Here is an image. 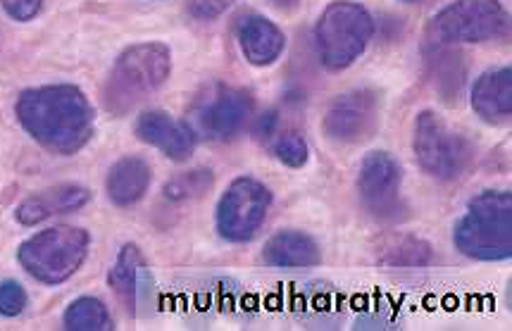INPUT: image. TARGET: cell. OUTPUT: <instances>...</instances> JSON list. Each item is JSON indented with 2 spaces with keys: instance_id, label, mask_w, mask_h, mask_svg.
<instances>
[{
  "instance_id": "obj_1",
  "label": "cell",
  "mask_w": 512,
  "mask_h": 331,
  "mask_svg": "<svg viewBox=\"0 0 512 331\" xmlns=\"http://www.w3.org/2000/svg\"><path fill=\"white\" fill-rule=\"evenodd\" d=\"M17 122L34 141L58 155H74L91 141L96 112L86 93L72 84L27 89L17 96Z\"/></svg>"
},
{
  "instance_id": "obj_2",
  "label": "cell",
  "mask_w": 512,
  "mask_h": 331,
  "mask_svg": "<svg viewBox=\"0 0 512 331\" xmlns=\"http://www.w3.org/2000/svg\"><path fill=\"white\" fill-rule=\"evenodd\" d=\"M172 72V55L165 43L148 41L129 46L115 60L103 89V103L112 115H127L165 84Z\"/></svg>"
},
{
  "instance_id": "obj_3",
  "label": "cell",
  "mask_w": 512,
  "mask_h": 331,
  "mask_svg": "<svg viewBox=\"0 0 512 331\" xmlns=\"http://www.w3.org/2000/svg\"><path fill=\"white\" fill-rule=\"evenodd\" d=\"M455 248L482 262L508 260L512 255V196L508 191H484L472 198L455 224Z\"/></svg>"
},
{
  "instance_id": "obj_4",
  "label": "cell",
  "mask_w": 512,
  "mask_h": 331,
  "mask_svg": "<svg viewBox=\"0 0 512 331\" xmlns=\"http://www.w3.org/2000/svg\"><path fill=\"white\" fill-rule=\"evenodd\" d=\"M89 243L91 239L84 229L60 224L24 241L17 251V260L29 277L55 286L77 274L89 253Z\"/></svg>"
},
{
  "instance_id": "obj_5",
  "label": "cell",
  "mask_w": 512,
  "mask_h": 331,
  "mask_svg": "<svg viewBox=\"0 0 512 331\" xmlns=\"http://www.w3.org/2000/svg\"><path fill=\"white\" fill-rule=\"evenodd\" d=\"M374 36L372 15L353 0H334L324 8L315 29L317 53L332 72L351 67Z\"/></svg>"
},
{
  "instance_id": "obj_6",
  "label": "cell",
  "mask_w": 512,
  "mask_h": 331,
  "mask_svg": "<svg viewBox=\"0 0 512 331\" xmlns=\"http://www.w3.org/2000/svg\"><path fill=\"white\" fill-rule=\"evenodd\" d=\"M412 151L429 177L453 181L467 172L474 160V146L432 110H422L412 129Z\"/></svg>"
},
{
  "instance_id": "obj_7",
  "label": "cell",
  "mask_w": 512,
  "mask_h": 331,
  "mask_svg": "<svg viewBox=\"0 0 512 331\" xmlns=\"http://www.w3.org/2000/svg\"><path fill=\"white\" fill-rule=\"evenodd\" d=\"M508 31V12L498 0H455L429 22L432 46L484 43L501 39Z\"/></svg>"
},
{
  "instance_id": "obj_8",
  "label": "cell",
  "mask_w": 512,
  "mask_h": 331,
  "mask_svg": "<svg viewBox=\"0 0 512 331\" xmlns=\"http://www.w3.org/2000/svg\"><path fill=\"white\" fill-rule=\"evenodd\" d=\"M253 112V96L227 84H210L193 101L189 127L210 141H229L246 127Z\"/></svg>"
},
{
  "instance_id": "obj_9",
  "label": "cell",
  "mask_w": 512,
  "mask_h": 331,
  "mask_svg": "<svg viewBox=\"0 0 512 331\" xmlns=\"http://www.w3.org/2000/svg\"><path fill=\"white\" fill-rule=\"evenodd\" d=\"M272 193L253 177H239L229 184L217 203V231L224 241H251L265 222Z\"/></svg>"
},
{
  "instance_id": "obj_10",
  "label": "cell",
  "mask_w": 512,
  "mask_h": 331,
  "mask_svg": "<svg viewBox=\"0 0 512 331\" xmlns=\"http://www.w3.org/2000/svg\"><path fill=\"white\" fill-rule=\"evenodd\" d=\"M358 193L367 212L379 222H401L408 212L401 198V167L389 153L365 155L358 172Z\"/></svg>"
},
{
  "instance_id": "obj_11",
  "label": "cell",
  "mask_w": 512,
  "mask_h": 331,
  "mask_svg": "<svg viewBox=\"0 0 512 331\" xmlns=\"http://www.w3.org/2000/svg\"><path fill=\"white\" fill-rule=\"evenodd\" d=\"M379 127V96L370 89L343 93L329 105L322 129L336 143H362Z\"/></svg>"
},
{
  "instance_id": "obj_12",
  "label": "cell",
  "mask_w": 512,
  "mask_h": 331,
  "mask_svg": "<svg viewBox=\"0 0 512 331\" xmlns=\"http://www.w3.org/2000/svg\"><path fill=\"white\" fill-rule=\"evenodd\" d=\"M134 131L143 143L158 148L162 155H167V158L174 162L189 160L193 148H196V134H193L189 122L172 120V117L162 110L141 112V115L136 117Z\"/></svg>"
},
{
  "instance_id": "obj_13",
  "label": "cell",
  "mask_w": 512,
  "mask_h": 331,
  "mask_svg": "<svg viewBox=\"0 0 512 331\" xmlns=\"http://www.w3.org/2000/svg\"><path fill=\"white\" fill-rule=\"evenodd\" d=\"M236 41H239L243 58L255 67H267L277 62L286 46L282 29L255 12H248L236 22Z\"/></svg>"
},
{
  "instance_id": "obj_14",
  "label": "cell",
  "mask_w": 512,
  "mask_h": 331,
  "mask_svg": "<svg viewBox=\"0 0 512 331\" xmlns=\"http://www.w3.org/2000/svg\"><path fill=\"white\" fill-rule=\"evenodd\" d=\"M91 201V191L79 184H60L31 196L17 208V222L24 227H34L43 220H51L55 215H67L84 208Z\"/></svg>"
},
{
  "instance_id": "obj_15",
  "label": "cell",
  "mask_w": 512,
  "mask_h": 331,
  "mask_svg": "<svg viewBox=\"0 0 512 331\" xmlns=\"http://www.w3.org/2000/svg\"><path fill=\"white\" fill-rule=\"evenodd\" d=\"M262 262L282 270H305L322 262V251L317 241L305 231L284 229L277 231L262 248Z\"/></svg>"
},
{
  "instance_id": "obj_16",
  "label": "cell",
  "mask_w": 512,
  "mask_h": 331,
  "mask_svg": "<svg viewBox=\"0 0 512 331\" xmlns=\"http://www.w3.org/2000/svg\"><path fill=\"white\" fill-rule=\"evenodd\" d=\"M472 108L489 124H503L512 115V72L496 67L484 72L472 89Z\"/></svg>"
},
{
  "instance_id": "obj_17",
  "label": "cell",
  "mask_w": 512,
  "mask_h": 331,
  "mask_svg": "<svg viewBox=\"0 0 512 331\" xmlns=\"http://www.w3.org/2000/svg\"><path fill=\"white\" fill-rule=\"evenodd\" d=\"M151 186V167L146 160L127 155V158L117 160L108 174V198L120 208L139 203L143 193Z\"/></svg>"
},
{
  "instance_id": "obj_18",
  "label": "cell",
  "mask_w": 512,
  "mask_h": 331,
  "mask_svg": "<svg viewBox=\"0 0 512 331\" xmlns=\"http://www.w3.org/2000/svg\"><path fill=\"white\" fill-rule=\"evenodd\" d=\"M143 265H146V260H143L139 248H136L134 243H127V246L117 253L115 265H112V270L108 274L110 289L117 296V301H120L122 308L127 310V315H134L136 312L139 272L143 270Z\"/></svg>"
},
{
  "instance_id": "obj_19",
  "label": "cell",
  "mask_w": 512,
  "mask_h": 331,
  "mask_svg": "<svg viewBox=\"0 0 512 331\" xmlns=\"http://www.w3.org/2000/svg\"><path fill=\"white\" fill-rule=\"evenodd\" d=\"M432 260V246L417 236H391L379 248V262L391 267H424Z\"/></svg>"
},
{
  "instance_id": "obj_20",
  "label": "cell",
  "mask_w": 512,
  "mask_h": 331,
  "mask_svg": "<svg viewBox=\"0 0 512 331\" xmlns=\"http://www.w3.org/2000/svg\"><path fill=\"white\" fill-rule=\"evenodd\" d=\"M62 324H65V329H72V331L115 329L112 327V317L108 308H105V303L91 296L77 298V301L70 303V308H67L65 315H62Z\"/></svg>"
},
{
  "instance_id": "obj_21",
  "label": "cell",
  "mask_w": 512,
  "mask_h": 331,
  "mask_svg": "<svg viewBox=\"0 0 512 331\" xmlns=\"http://www.w3.org/2000/svg\"><path fill=\"white\" fill-rule=\"evenodd\" d=\"M215 184V177L208 170H196V172H184L179 177H174L167 181L165 186V198L167 201L181 203V201H191V198H201L203 193H208Z\"/></svg>"
},
{
  "instance_id": "obj_22",
  "label": "cell",
  "mask_w": 512,
  "mask_h": 331,
  "mask_svg": "<svg viewBox=\"0 0 512 331\" xmlns=\"http://www.w3.org/2000/svg\"><path fill=\"white\" fill-rule=\"evenodd\" d=\"M434 48H436V55H429V65H432L436 86H439V91L446 93V96L460 93L462 77H465L460 58H455L453 53H446L441 46H434Z\"/></svg>"
},
{
  "instance_id": "obj_23",
  "label": "cell",
  "mask_w": 512,
  "mask_h": 331,
  "mask_svg": "<svg viewBox=\"0 0 512 331\" xmlns=\"http://www.w3.org/2000/svg\"><path fill=\"white\" fill-rule=\"evenodd\" d=\"M272 151L286 167H303L308 162V143L301 131H282L272 143Z\"/></svg>"
},
{
  "instance_id": "obj_24",
  "label": "cell",
  "mask_w": 512,
  "mask_h": 331,
  "mask_svg": "<svg viewBox=\"0 0 512 331\" xmlns=\"http://www.w3.org/2000/svg\"><path fill=\"white\" fill-rule=\"evenodd\" d=\"M27 308V291L17 281H3L0 284V315L17 317Z\"/></svg>"
},
{
  "instance_id": "obj_25",
  "label": "cell",
  "mask_w": 512,
  "mask_h": 331,
  "mask_svg": "<svg viewBox=\"0 0 512 331\" xmlns=\"http://www.w3.org/2000/svg\"><path fill=\"white\" fill-rule=\"evenodd\" d=\"M3 10L8 12L12 20L29 22L39 15L43 8V0H0Z\"/></svg>"
},
{
  "instance_id": "obj_26",
  "label": "cell",
  "mask_w": 512,
  "mask_h": 331,
  "mask_svg": "<svg viewBox=\"0 0 512 331\" xmlns=\"http://www.w3.org/2000/svg\"><path fill=\"white\" fill-rule=\"evenodd\" d=\"M234 0H189V12L198 20H215Z\"/></svg>"
},
{
  "instance_id": "obj_27",
  "label": "cell",
  "mask_w": 512,
  "mask_h": 331,
  "mask_svg": "<svg viewBox=\"0 0 512 331\" xmlns=\"http://www.w3.org/2000/svg\"><path fill=\"white\" fill-rule=\"evenodd\" d=\"M298 3H301V0H272V5H277V8H282V10L296 8Z\"/></svg>"
},
{
  "instance_id": "obj_28",
  "label": "cell",
  "mask_w": 512,
  "mask_h": 331,
  "mask_svg": "<svg viewBox=\"0 0 512 331\" xmlns=\"http://www.w3.org/2000/svg\"><path fill=\"white\" fill-rule=\"evenodd\" d=\"M405 3H422V0H405Z\"/></svg>"
}]
</instances>
